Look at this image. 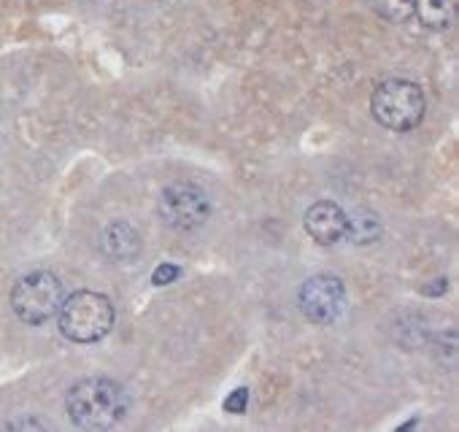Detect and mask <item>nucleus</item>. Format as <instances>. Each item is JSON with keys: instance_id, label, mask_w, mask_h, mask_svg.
Wrapping results in <instances>:
<instances>
[{"instance_id": "1", "label": "nucleus", "mask_w": 459, "mask_h": 432, "mask_svg": "<svg viewBox=\"0 0 459 432\" xmlns=\"http://www.w3.org/2000/svg\"><path fill=\"white\" fill-rule=\"evenodd\" d=\"M65 411L82 429H111L124 421L130 411L127 389L106 376H90L71 387Z\"/></svg>"}, {"instance_id": "2", "label": "nucleus", "mask_w": 459, "mask_h": 432, "mask_svg": "<svg viewBox=\"0 0 459 432\" xmlns=\"http://www.w3.org/2000/svg\"><path fill=\"white\" fill-rule=\"evenodd\" d=\"M54 319L65 338L87 346V343L103 340L114 330L116 311L106 295L92 292V290H79L62 300Z\"/></svg>"}, {"instance_id": "3", "label": "nucleus", "mask_w": 459, "mask_h": 432, "mask_svg": "<svg viewBox=\"0 0 459 432\" xmlns=\"http://www.w3.org/2000/svg\"><path fill=\"white\" fill-rule=\"evenodd\" d=\"M370 111L381 127H386L392 132H411L414 127L422 124L427 100L416 82L386 79L373 90Z\"/></svg>"}, {"instance_id": "4", "label": "nucleus", "mask_w": 459, "mask_h": 432, "mask_svg": "<svg viewBox=\"0 0 459 432\" xmlns=\"http://www.w3.org/2000/svg\"><path fill=\"white\" fill-rule=\"evenodd\" d=\"M65 300L62 281L51 270H33L25 273L12 290V308L20 322L38 327L57 316Z\"/></svg>"}, {"instance_id": "5", "label": "nucleus", "mask_w": 459, "mask_h": 432, "mask_svg": "<svg viewBox=\"0 0 459 432\" xmlns=\"http://www.w3.org/2000/svg\"><path fill=\"white\" fill-rule=\"evenodd\" d=\"M297 306L308 322L330 327L346 314V306H349L346 284L333 273H316L300 284Z\"/></svg>"}, {"instance_id": "6", "label": "nucleus", "mask_w": 459, "mask_h": 432, "mask_svg": "<svg viewBox=\"0 0 459 432\" xmlns=\"http://www.w3.org/2000/svg\"><path fill=\"white\" fill-rule=\"evenodd\" d=\"M157 213L170 230L189 233V230H198L206 225V220L211 216V200L201 187L176 181L160 192Z\"/></svg>"}, {"instance_id": "7", "label": "nucleus", "mask_w": 459, "mask_h": 432, "mask_svg": "<svg viewBox=\"0 0 459 432\" xmlns=\"http://www.w3.org/2000/svg\"><path fill=\"white\" fill-rule=\"evenodd\" d=\"M303 228L319 246H333L346 236L349 213L336 200H316L303 216Z\"/></svg>"}, {"instance_id": "8", "label": "nucleus", "mask_w": 459, "mask_h": 432, "mask_svg": "<svg viewBox=\"0 0 459 432\" xmlns=\"http://www.w3.org/2000/svg\"><path fill=\"white\" fill-rule=\"evenodd\" d=\"M144 249L141 233L130 222H111L100 233V252L114 262H130L136 260Z\"/></svg>"}, {"instance_id": "9", "label": "nucleus", "mask_w": 459, "mask_h": 432, "mask_svg": "<svg viewBox=\"0 0 459 432\" xmlns=\"http://www.w3.org/2000/svg\"><path fill=\"white\" fill-rule=\"evenodd\" d=\"M414 17L435 33H446L456 22V0H416Z\"/></svg>"}, {"instance_id": "10", "label": "nucleus", "mask_w": 459, "mask_h": 432, "mask_svg": "<svg viewBox=\"0 0 459 432\" xmlns=\"http://www.w3.org/2000/svg\"><path fill=\"white\" fill-rule=\"evenodd\" d=\"M378 236H381V220L373 211L362 208V211L349 213V228H346L344 238H349L357 246H368V244L378 241Z\"/></svg>"}, {"instance_id": "11", "label": "nucleus", "mask_w": 459, "mask_h": 432, "mask_svg": "<svg viewBox=\"0 0 459 432\" xmlns=\"http://www.w3.org/2000/svg\"><path fill=\"white\" fill-rule=\"evenodd\" d=\"M373 6L381 20L392 25H408L414 20L416 0H373Z\"/></svg>"}, {"instance_id": "12", "label": "nucleus", "mask_w": 459, "mask_h": 432, "mask_svg": "<svg viewBox=\"0 0 459 432\" xmlns=\"http://www.w3.org/2000/svg\"><path fill=\"white\" fill-rule=\"evenodd\" d=\"M178 276H181L178 265H173V262H162V265H157V268H154V273H152V284H154V286H168V284H173Z\"/></svg>"}, {"instance_id": "13", "label": "nucleus", "mask_w": 459, "mask_h": 432, "mask_svg": "<svg viewBox=\"0 0 459 432\" xmlns=\"http://www.w3.org/2000/svg\"><path fill=\"white\" fill-rule=\"evenodd\" d=\"M249 405V392L246 389H235L227 400H225V411L227 413H243Z\"/></svg>"}, {"instance_id": "14", "label": "nucleus", "mask_w": 459, "mask_h": 432, "mask_svg": "<svg viewBox=\"0 0 459 432\" xmlns=\"http://www.w3.org/2000/svg\"><path fill=\"white\" fill-rule=\"evenodd\" d=\"M9 429H49V424L38 419H25V421H12Z\"/></svg>"}]
</instances>
